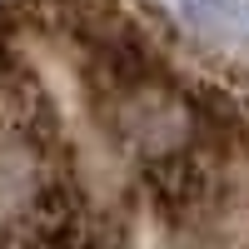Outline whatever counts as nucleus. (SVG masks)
Returning a JSON list of instances; mask_svg holds the SVG:
<instances>
[{
	"label": "nucleus",
	"mask_w": 249,
	"mask_h": 249,
	"mask_svg": "<svg viewBox=\"0 0 249 249\" xmlns=\"http://www.w3.org/2000/svg\"><path fill=\"white\" fill-rule=\"evenodd\" d=\"M150 195H155V210L170 224H195L214 199V179L195 155L175 150L170 160H160L150 170Z\"/></svg>",
	"instance_id": "f257e3e1"
}]
</instances>
